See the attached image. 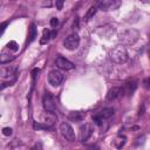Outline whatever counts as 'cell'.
<instances>
[{
	"instance_id": "13",
	"label": "cell",
	"mask_w": 150,
	"mask_h": 150,
	"mask_svg": "<svg viewBox=\"0 0 150 150\" xmlns=\"http://www.w3.org/2000/svg\"><path fill=\"white\" fill-rule=\"evenodd\" d=\"M121 94H122V89L118 88V87H114V88H111V89L108 91V94H107V101H114V100H116Z\"/></svg>"
},
{
	"instance_id": "30",
	"label": "cell",
	"mask_w": 150,
	"mask_h": 150,
	"mask_svg": "<svg viewBox=\"0 0 150 150\" xmlns=\"http://www.w3.org/2000/svg\"><path fill=\"white\" fill-rule=\"evenodd\" d=\"M149 56H150V50H149Z\"/></svg>"
},
{
	"instance_id": "24",
	"label": "cell",
	"mask_w": 150,
	"mask_h": 150,
	"mask_svg": "<svg viewBox=\"0 0 150 150\" xmlns=\"http://www.w3.org/2000/svg\"><path fill=\"white\" fill-rule=\"evenodd\" d=\"M57 25H59V20L56 18H52L50 19V26L52 27H56Z\"/></svg>"
},
{
	"instance_id": "8",
	"label": "cell",
	"mask_w": 150,
	"mask_h": 150,
	"mask_svg": "<svg viewBox=\"0 0 150 150\" xmlns=\"http://www.w3.org/2000/svg\"><path fill=\"white\" fill-rule=\"evenodd\" d=\"M93 134V124L91 123H84L79 129V139L81 142L87 141Z\"/></svg>"
},
{
	"instance_id": "10",
	"label": "cell",
	"mask_w": 150,
	"mask_h": 150,
	"mask_svg": "<svg viewBox=\"0 0 150 150\" xmlns=\"http://www.w3.org/2000/svg\"><path fill=\"white\" fill-rule=\"evenodd\" d=\"M55 63L56 66L60 68V69H64V70H70V69H74L75 68V64L73 62H70L69 60H67L66 57L59 55L55 60Z\"/></svg>"
},
{
	"instance_id": "11",
	"label": "cell",
	"mask_w": 150,
	"mask_h": 150,
	"mask_svg": "<svg viewBox=\"0 0 150 150\" xmlns=\"http://www.w3.org/2000/svg\"><path fill=\"white\" fill-rule=\"evenodd\" d=\"M137 84H138V82H137L136 79H129V80H127V82L124 83L123 89H122V88H121V89H122L123 93H125V94H128V95H131V94L136 90Z\"/></svg>"
},
{
	"instance_id": "18",
	"label": "cell",
	"mask_w": 150,
	"mask_h": 150,
	"mask_svg": "<svg viewBox=\"0 0 150 150\" xmlns=\"http://www.w3.org/2000/svg\"><path fill=\"white\" fill-rule=\"evenodd\" d=\"M96 11H97V8H96V6H91L89 9H88V12H87V14L84 15V21H88V20H90L94 15H95V13H96Z\"/></svg>"
},
{
	"instance_id": "20",
	"label": "cell",
	"mask_w": 150,
	"mask_h": 150,
	"mask_svg": "<svg viewBox=\"0 0 150 150\" xmlns=\"http://www.w3.org/2000/svg\"><path fill=\"white\" fill-rule=\"evenodd\" d=\"M33 128L38 129V130H47V129H49L48 125H46L45 123H40V122H34L33 123Z\"/></svg>"
},
{
	"instance_id": "4",
	"label": "cell",
	"mask_w": 150,
	"mask_h": 150,
	"mask_svg": "<svg viewBox=\"0 0 150 150\" xmlns=\"http://www.w3.org/2000/svg\"><path fill=\"white\" fill-rule=\"evenodd\" d=\"M79 45H80V36H79L77 33H73V34L68 35V36L66 38V40L63 41V46H64V48L68 49V50H74V49H76V48L79 47Z\"/></svg>"
},
{
	"instance_id": "3",
	"label": "cell",
	"mask_w": 150,
	"mask_h": 150,
	"mask_svg": "<svg viewBox=\"0 0 150 150\" xmlns=\"http://www.w3.org/2000/svg\"><path fill=\"white\" fill-rule=\"evenodd\" d=\"M114 115V108H110V107H107V108H103L102 110H100L98 112L94 114L93 115V121L95 124L97 125H101L102 122L107 118H110L111 116Z\"/></svg>"
},
{
	"instance_id": "27",
	"label": "cell",
	"mask_w": 150,
	"mask_h": 150,
	"mask_svg": "<svg viewBox=\"0 0 150 150\" xmlns=\"http://www.w3.org/2000/svg\"><path fill=\"white\" fill-rule=\"evenodd\" d=\"M55 6H56V8H57V9H61V8H62V6H63V1H56Z\"/></svg>"
},
{
	"instance_id": "22",
	"label": "cell",
	"mask_w": 150,
	"mask_h": 150,
	"mask_svg": "<svg viewBox=\"0 0 150 150\" xmlns=\"http://www.w3.org/2000/svg\"><path fill=\"white\" fill-rule=\"evenodd\" d=\"M12 132H13V130H12V128H9V127H5V128L2 129V134H4L5 136H11Z\"/></svg>"
},
{
	"instance_id": "17",
	"label": "cell",
	"mask_w": 150,
	"mask_h": 150,
	"mask_svg": "<svg viewBox=\"0 0 150 150\" xmlns=\"http://www.w3.org/2000/svg\"><path fill=\"white\" fill-rule=\"evenodd\" d=\"M50 39H52V33H50V30H49V29H45L43 33H42V38H41V40H40V43H41V45H45V43H47Z\"/></svg>"
},
{
	"instance_id": "7",
	"label": "cell",
	"mask_w": 150,
	"mask_h": 150,
	"mask_svg": "<svg viewBox=\"0 0 150 150\" xmlns=\"http://www.w3.org/2000/svg\"><path fill=\"white\" fill-rule=\"evenodd\" d=\"M60 131H61V135L67 139V141H75V132H74V129L70 127L69 123L67 122H63L61 123L60 125Z\"/></svg>"
},
{
	"instance_id": "21",
	"label": "cell",
	"mask_w": 150,
	"mask_h": 150,
	"mask_svg": "<svg viewBox=\"0 0 150 150\" xmlns=\"http://www.w3.org/2000/svg\"><path fill=\"white\" fill-rule=\"evenodd\" d=\"M7 49H9V50H13V52H16L18 49H19V46H18V43L15 42V41H9L8 43H7Z\"/></svg>"
},
{
	"instance_id": "23",
	"label": "cell",
	"mask_w": 150,
	"mask_h": 150,
	"mask_svg": "<svg viewBox=\"0 0 150 150\" xmlns=\"http://www.w3.org/2000/svg\"><path fill=\"white\" fill-rule=\"evenodd\" d=\"M143 87H144L145 89L150 88V77H146V79L143 80Z\"/></svg>"
},
{
	"instance_id": "28",
	"label": "cell",
	"mask_w": 150,
	"mask_h": 150,
	"mask_svg": "<svg viewBox=\"0 0 150 150\" xmlns=\"http://www.w3.org/2000/svg\"><path fill=\"white\" fill-rule=\"evenodd\" d=\"M6 25H7V22H4V23H2V26H1V34L4 33V30H5V27H6Z\"/></svg>"
},
{
	"instance_id": "29",
	"label": "cell",
	"mask_w": 150,
	"mask_h": 150,
	"mask_svg": "<svg viewBox=\"0 0 150 150\" xmlns=\"http://www.w3.org/2000/svg\"><path fill=\"white\" fill-rule=\"evenodd\" d=\"M50 5H52V2H50V1H48V2H45V4H43V6H50Z\"/></svg>"
},
{
	"instance_id": "1",
	"label": "cell",
	"mask_w": 150,
	"mask_h": 150,
	"mask_svg": "<svg viewBox=\"0 0 150 150\" xmlns=\"http://www.w3.org/2000/svg\"><path fill=\"white\" fill-rule=\"evenodd\" d=\"M110 59L112 62L117 63V64H122V63H125L129 59V55H128V52L125 49V47L123 45H118L116 46L111 52H110Z\"/></svg>"
},
{
	"instance_id": "14",
	"label": "cell",
	"mask_w": 150,
	"mask_h": 150,
	"mask_svg": "<svg viewBox=\"0 0 150 150\" xmlns=\"http://www.w3.org/2000/svg\"><path fill=\"white\" fill-rule=\"evenodd\" d=\"M68 118L70 121H73V122H81L84 118V115L82 112H80V111H74V112H70L69 114Z\"/></svg>"
},
{
	"instance_id": "6",
	"label": "cell",
	"mask_w": 150,
	"mask_h": 150,
	"mask_svg": "<svg viewBox=\"0 0 150 150\" xmlns=\"http://www.w3.org/2000/svg\"><path fill=\"white\" fill-rule=\"evenodd\" d=\"M43 108L46 111H52V112H55L56 111V102H55V98L54 96L50 94V93H46L45 96H43Z\"/></svg>"
},
{
	"instance_id": "19",
	"label": "cell",
	"mask_w": 150,
	"mask_h": 150,
	"mask_svg": "<svg viewBox=\"0 0 150 150\" xmlns=\"http://www.w3.org/2000/svg\"><path fill=\"white\" fill-rule=\"evenodd\" d=\"M14 59V56H12V55H9V54H7L5 50H2L1 52V56H0V62L4 64V63H6V62H9L11 60H13Z\"/></svg>"
},
{
	"instance_id": "12",
	"label": "cell",
	"mask_w": 150,
	"mask_h": 150,
	"mask_svg": "<svg viewBox=\"0 0 150 150\" xmlns=\"http://www.w3.org/2000/svg\"><path fill=\"white\" fill-rule=\"evenodd\" d=\"M57 121V116L55 112H52V111H46L45 115H43V122L46 125H48L49 128L53 127Z\"/></svg>"
},
{
	"instance_id": "15",
	"label": "cell",
	"mask_w": 150,
	"mask_h": 150,
	"mask_svg": "<svg viewBox=\"0 0 150 150\" xmlns=\"http://www.w3.org/2000/svg\"><path fill=\"white\" fill-rule=\"evenodd\" d=\"M125 142H127V137L120 135V136H117V137L115 138V141H114V145L116 146V149H122V148L124 146Z\"/></svg>"
},
{
	"instance_id": "9",
	"label": "cell",
	"mask_w": 150,
	"mask_h": 150,
	"mask_svg": "<svg viewBox=\"0 0 150 150\" xmlns=\"http://www.w3.org/2000/svg\"><path fill=\"white\" fill-rule=\"evenodd\" d=\"M63 81V75L59 70H50L48 74V82L53 87H57L62 83Z\"/></svg>"
},
{
	"instance_id": "16",
	"label": "cell",
	"mask_w": 150,
	"mask_h": 150,
	"mask_svg": "<svg viewBox=\"0 0 150 150\" xmlns=\"http://www.w3.org/2000/svg\"><path fill=\"white\" fill-rule=\"evenodd\" d=\"M36 35H38V30H36V27H35V25L34 23H32L30 25V28H29V35H28V40H27V43H30L32 41H34V39L36 38Z\"/></svg>"
},
{
	"instance_id": "26",
	"label": "cell",
	"mask_w": 150,
	"mask_h": 150,
	"mask_svg": "<svg viewBox=\"0 0 150 150\" xmlns=\"http://www.w3.org/2000/svg\"><path fill=\"white\" fill-rule=\"evenodd\" d=\"M73 29H79V18H75L74 20V23H73Z\"/></svg>"
},
{
	"instance_id": "2",
	"label": "cell",
	"mask_w": 150,
	"mask_h": 150,
	"mask_svg": "<svg viewBox=\"0 0 150 150\" xmlns=\"http://www.w3.org/2000/svg\"><path fill=\"white\" fill-rule=\"evenodd\" d=\"M138 38H139V32L134 29V28L127 29V30H124L120 34V41L123 45H127V46L134 45L138 40Z\"/></svg>"
},
{
	"instance_id": "25",
	"label": "cell",
	"mask_w": 150,
	"mask_h": 150,
	"mask_svg": "<svg viewBox=\"0 0 150 150\" xmlns=\"http://www.w3.org/2000/svg\"><path fill=\"white\" fill-rule=\"evenodd\" d=\"M32 150H42V143H41V142H38V143H35Z\"/></svg>"
},
{
	"instance_id": "5",
	"label": "cell",
	"mask_w": 150,
	"mask_h": 150,
	"mask_svg": "<svg viewBox=\"0 0 150 150\" xmlns=\"http://www.w3.org/2000/svg\"><path fill=\"white\" fill-rule=\"evenodd\" d=\"M120 5H121V1H118V0H102V1L97 2V7L104 12L116 9L120 7Z\"/></svg>"
}]
</instances>
